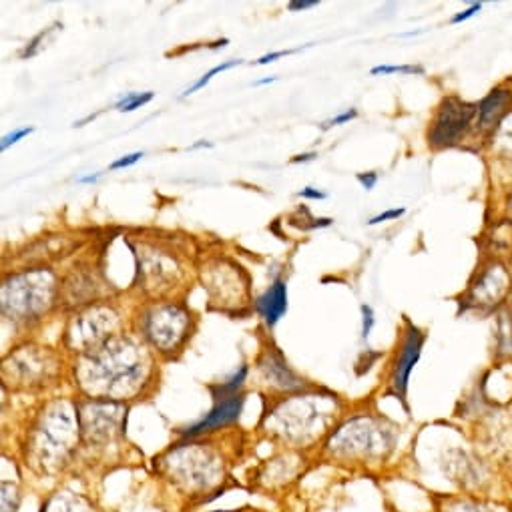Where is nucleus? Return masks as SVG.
Instances as JSON below:
<instances>
[{
	"label": "nucleus",
	"mask_w": 512,
	"mask_h": 512,
	"mask_svg": "<svg viewBox=\"0 0 512 512\" xmlns=\"http://www.w3.org/2000/svg\"><path fill=\"white\" fill-rule=\"evenodd\" d=\"M151 360L129 340H111L95 348L77 368L81 390L93 400L121 402L143 390Z\"/></svg>",
	"instance_id": "f257e3e1"
},
{
	"label": "nucleus",
	"mask_w": 512,
	"mask_h": 512,
	"mask_svg": "<svg viewBox=\"0 0 512 512\" xmlns=\"http://www.w3.org/2000/svg\"><path fill=\"white\" fill-rule=\"evenodd\" d=\"M79 440V410L69 402H53L31 430L27 464L39 474H57L71 460Z\"/></svg>",
	"instance_id": "f03ea898"
},
{
	"label": "nucleus",
	"mask_w": 512,
	"mask_h": 512,
	"mask_svg": "<svg viewBox=\"0 0 512 512\" xmlns=\"http://www.w3.org/2000/svg\"><path fill=\"white\" fill-rule=\"evenodd\" d=\"M334 416V396L330 394L290 396L266 416V428L294 446H306L328 430Z\"/></svg>",
	"instance_id": "7ed1b4c3"
},
{
	"label": "nucleus",
	"mask_w": 512,
	"mask_h": 512,
	"mask_svg": "<svg viewBox=\"0 0 512 512\" xmlns=\"http://www.w3.org/2000/svg\"><path fill=\"white\" fill-rule=\"evenodd\" d=\"M155 462H159V472L169 478L177 490L189 496L209 494L225 480L221 456L205 444H183L171 448Z\"/></svg>",
	"instance_id": "20e7f679"
},
{
	"label": "nucleus",
	"mask_w": 512,
	"mask_h": 512,
	"mask_svg": "<svg viewBox=\"0 0 512 512\" xmlns=\"http://www.w3.org/2000/svg\"><path fill=\"white\" fill-rule=\"evenodd\" d=\"M396 444L394 426L374 416H356L348 420L328 440L326 448L332 458L378 462L384 460Z\"/></svg>",
	"instance_id": "39448f33"
},
{
	"label": "nucleus",
	"mask_w": 512,
	"mask_h": 512,
	"mask_svg": "<svg viewBox=\"0 0 512 512\" xmlns=\"http://www.w3.org/2000/svg\"><path fill=\"white\" fill-rule=\"evenodd\" d=\"M55 292V282L47 272H33L25 276L13 278L5 284L3 292V308L11 316H21L23 320H31L33 316L47 310Z\"/></svg>",
	"instance_id": "423d86ee"
},
{
	"label": "nucleus",
	"mask_w": 512,
	"mask_h": 512,
	"mask_svg": "<svg viewBox=\"0 0 512 512\" xmlns=\"http://www.w3.org/2000/svg\"><path fill=\"white\" fill-rule=\"evenodd\" d=\"M79 410L81 438L91 446L115 442L125 432L127 410L119 402L93 400Z\"/></svg>",
	"instance_id": "0eeeda50"
},
{
	"label": "nucleus",
	"mask_w": 512,
	"mask_h": 512,
	"mask_svg": "<svg viewBox=\"0 0 512 512\" xmlns=\"http://www.w3.org/2000/svg\"><path fill=\"white\" fill-rule=\"evenodd\" d=\"M476 117H478V105L466 103L458 97L444 99L430 123L428 143L434 149L458 145L464 139V135L468 133V129Z\"/></svg>",
	"instance_id": "6e6552de"
},
{
	"label": "nucleus",
	"mask_w": 512,
	"mask_h": 512,
	"mask_svg": "<svg viewBox=\"0 0 512 512\" xmlns=\"http://www.w3.org/2000/svg\"><path fill=\"white\" fill-rule=\"evenodd\" d=\"M512 292V278L504 264L492 262L488 264L476 280L470 284L462 298L464 310H494L498 308Z\"/></svg>",
	"instance_id": "1a4fd4ad"
},
{
	"label": "nucleus",
	"mask_w": 512,
	"mask_h": 512,
	"mask_svg": "<svg viewBox=\"0 0 512 512\" xmlns=\"http://www.w3.org/2000/svg\"><path fill=\"white\" fill-rule=\"evenodd\" d=\"M189 318L177 306H159L145 318V336L161 352H171L185 342Z\"/></svg>",
	"instance_id": "9d476101"
},
{
	"label": "nucleus",
	"mask_w": 512,
	"mask_h": 512,
	"mask_svg": "<svg viewBox=\"0 0 512 512\" xmlns=\"http://www.w3.org/2000/svg\"><path fill=\"white\" fill-rule=\"evenodd\" d=\"M424 340H426L424 334H422L418 328H414L412 324H408V330H406L402 348H400V352H398V358H396V362H394V370H392V376H390L392 392H394L396 396H400L402 400H404V396H406L410 372H412V368L416 366V362L420 360Z\"/></svg>",
	"instance_id": "9b49d317"
},
{
	"label": "nucleus",
	"mask_w": 512,
	"mask_h": 512,
	"mask_svg": "<svg viewBox=\"0 0 512 512\" xmlns=\"http://www.w3.org/2000/svg\"><path fill=\"white\" fill-rule=\"evenodd\" d=\"M245 404V396L243 394H235V396H227V398H219L215 400V406L211 408V412L199 420L197 424L185 428L181 434L183 436H201L213 430H219L231 422H235L243 410Z\"/></svg>",
	"instance_id": "f8f14e48"
},
{
	"label": "nucleus",
	"mask_w": 512,
	"mask_h": 512,
	"mask_svg": "<svg viewBox=\"0 0 512 512\" xmlns=\"http://www.w3.org/2000/svg\"><path fill=\"white\" fill-rule=\"evenodd\" d=\"M512 109V91L510 89H494L478 103V127L482 131H496L502 121L510 115Z\"/></svg>",
	"instance_id": "ddd939ff"
},
{
	"label": "nucleus",
	"mask_w": 512,
	"mask_h": 512,
	"mask_svg": "<svg viewBox=\"0 0 512 512\" xmlns=\"http://www.w3.org/2000/svg\"><path fill=\"white\" fill-rule=\"evenodd\" d=\"M260 370L264 374V378L268 380V384L286 390V392H294V390H302L304 388V380L296 376V372L288 366V362L284 360V356L280 352H268L264 356V360L260 362Z\"/></svg>",
	"instance_id": "4468645a"
},
{
	"label": "nucleus",
	"mask_w": 512,
	"mask_h": 512,
	"mask_svg": "<svg viewBox=\"0 0 512 512\" xmlns=\"http://www.w3.org/2000/svg\"><path fill=\"white\" fill-rule=\"evenodd\" d=\"M255 310L266 320L268 326H276L286 310H288V286L286 282L278 280L274 286H270L268 292H264L258 300H255Z\"/></svg>",
	"instance_id": "2eb2a0df"
},
{
	"label": "nucleus",
	"mask_w": 512,
	"mask_h": 512,
	"mask_svg": "<svg viewBox=\"0 0 512 512\" xmlns=\"http://www.w3.org/2000/svg\"><path fill=\"white\" fill-rule=\"evenodd\" d=\"M300 460L294 458H276L272 462H268V466L260 472L258 482L264 488H282L286 484H290L292 480H296V476L300 474Z\"/></svg>",
	"instance_id": "dca6fc26"
},
{
	"label": "nucleus",
	"mask_w": 512,
	"mask_h": 512,
	"mask_svg": "<svg viewBox=\"0 0 512 512\" xmlns=\"http://www.w3.org/2000/svg\"><path fill=\"white\" fill-rule=\"evenodd\" d=\"M41 512H97L89 498L75 492H57L41 508Z\"/></svg>",
	"instance_id": "f3484780"
},
{
	"label": "nucleus",
	"mask_w": 512,
	"mask_h": 512,
	"mask_svg": "<svg viewBox=\"0 0 512 512\" xmlns=\"http://www.w3.org/2000/svg\"><path fill=\"white\" fill-rule=\"evenodd\" d=\"M442 512H502L494 508L492 504L468 496H458V498H446Z\"/></svg>",
	"instance_id": "a211bd4d"
},
{
	"label": "nucleus",
	"mask_w": 512,
	"mask_h": 512,
	"mask_svg": "<svg viewBox=\"0 0 512 512\" xmlns=\"http://www.w3.org/2000/svg\"><path fill=\"white\" fill-rule=\"evenodd\" d=\"M245 378H247V366H241L227 382H223V384H217V386H211V394H213V398L215 400H219V398H227V396H235V394H241L239 390H241V386H243V382H245Z\"/></svg>",
	"instance_id": "6ab92c4d"
},
{
	"label": "nucleus",
	"mask_w": 512,
	"mask_h": 512,
	"mask_svg": "<svg viewBox=\"0 0 512 512\" xmlns=\"http://www.w3.org/2000/svg\"><path fill=\"white\" fill-rule=\"evenodd\" d=\"M153 97H155L153 91H147V93H127V95H123L115 103V109L121 111V113H133V111L141 109L143 105H147L149 101H153Z\"/></svg>",
	"instance_id": "aec40b11"
},
{
	"label": "nucleus",
	"mask_w": 512,
	"mask_h": 512,
	"mask_svg": "<svg viewBox=\"0 0 512 512\" xmlns=\"http://www.w3.org/2000/svg\"><path fill=\"white\" fill-rule=\"evenodd\" d=\"M241 65V61H227V63H223V65H217V67H213L209 73H205L193 87H189L185 93H183V97H189V95H193L195 91H199V89H203L215 75H219V73H225V71H229V69H233V67H239Z\"/></svg>",
	"instance_id": "412c9836"
},
{
	"label": "nucleus",
	"mask_w": 512,
	"mask_h": 512,
	"mask_svg": "<svg viewBox=\"0 0 512 512\" xmlns=\"http://www.w3.org/2000/svg\"><path fill=\"white\" fill-rule=\"evenodd\" d=\"M21 504L19 488L11 482H3V512H17Z\"/></svg>",
	"instance_id": "4be33fe9"
},
{
	"label": "nucleus",
	"mask_w": 512,
	"mask_h": 512,
	"mask_svg": "<svg viewBox=\"0 0 512 512\" xmlns=\"http://www.w3.org/2000/svg\"><path fill=\"white\" fill-rule=\"evenodd\" d=\"M394 73H400V75H422L424 73V69L422 67H408V65H398V67H394V65H380V67H374L372 71H370V75H394Z\"/></svg>",
	"instance_id": "5701e85b"
},
{
	"label": "nucleus",
	"mask_w": 512,
	"mask_h": 512,
	"mask_svg": "<svg viewBox=\"0 0 512 512\" xmlns=\"http://www.w3.org/2000/svg\"><path fill=\"white\" fill-rule=\"evenodd\" d=\"M31 133H33V127H27V129H19V131H15V133H11V135L3 137V143H0V149L7 151L11 145L19 143L21 139H25V137H27V135H31Z\"/></svg>",
	"instance_id": "b1692460"
},
{
	"label": "nucleus",
	"mask_w": 512,
	"mask_h": 512,
	"mask_svg": "<svg viewBox=\"0 0 512 512\" xmlns=\"http://www.w3.org/2000/svg\"><path fill=\"white\" fill-rule=\"evenodd\" d=\"M374 312H372V308L370 306H362V336H364V340H368V336H370V332H372V328H374Z\"/></svg>",
	"instance_id": "393cba45"
},
{
	"label": "nucleus",
	"mask_w": 512,
	"mask_h": 512,
	"mask_svg": "<svg viewBox=\"0 0 512 512\" xmlns=\"http://www.w3.org/2000/svg\"><path fill=\"white\" fill-rule=\"evenodd\" d=\"M145 153L143 151H137V153H131V155H125V157H121V159H117L115 163H111V171H117V169H125V167H131V165H135L141 157H143Z\"/></svg>",
	"instance_id": "a878e982"
},
{
	"label": "nucleus",
	"mask_w": 512,
	"mask_h": 512,
	"mask_svg": "<svg viewBox=\"0 0 512 512\" xmlns=\"http://www.w3.org/2000/svg\"><path fill=\"white\" fill-rule=\"evenodd\" d=\"M404 213H406V209H404V207H400V209H390V211H384V213H380V215L372 217V219L368 221V225H378V223H382V221L398 219V217H402Z\"/></svg>",
	"instance_id": "bb28decb"
},
{
	"label": "nucleus",
	"mask_w": 512,
	"mask_h": 512,
	"mask_svg": "<svg viewBox=\"0 0 512 512\" xmlns=\"http://www.w3.org/2000/svg\"><path fill=\"white\" fill-rule=\"evenodd\" d=\"M356 117H358V111H356V109L346 111V113H342V115H338V117H334V119L326 121V123H324V131H326V129H330V127H336V125L350 123V121H352V119H356Z\"/></svg>",
	"instance_id": "cd10ccee"
},
{
	"label": "nucleus",
	"mask_w": 512,
	"mask_h": 512,
	"mask_svg": "<svg viewBox=\"0 0 512 512\" xmlns=\"http://www.w3.org/2000/svg\"><path fill=\"white\" fill-rule=\"evenodd\" d=\"M482 11V5L480 3H476V5H472L470 9H466V11H462V13H458V15H454L452 17V25H458V23H464V21H468V19H472L476 13H480Z\"/></svg>",
	"instance_id": "c85d7f7f"
},
{
	"label": "nucleus",
	"mask_w": 512,
	"mask_h": 512,
	"mask_svg": "<svg viewBox=\"0 0 512 512\" xmlns=\"http://www.w3.org/2000/svg\"><path fill=\"white\" fill-rule=\"evenodd\" d=\"M300 49H294V51H278V53H270V55H264L262 59H258L255 61V65H270V63H274V61H278V59H282V57H288V55H294V53H298Z\"/></svg>",
	"instance_id": "c756f323"
},
{
	"label": "nucleus",
	"mask_w": 512,
	"mask_h": 512,
	"mask_svg": "<svg viewBox=\"0 0 512 512\" xmlns=\"http://www.w3.org/2000/svg\"><path fill=\"white\" fill-rule=\"evenodd\" d=\"M356 179L362 183V187H364L366 191H370V189H374V185H376V181H378V173H374V171H370V173H358Z\"/></svg>",
	"instance_id": "7c9ffc66"
},
{
	"label": "nucleus",
	"mask_w": 512,
	"mask_h": 512,
	"mask_svg": "<svg viewBox=\"0 0 512 512\" xmlns=\"http://www.w3.org/2000/svg\"><path fill=\"white\" fill-rule=\"evenodd\" d=\"M312 7H318V0H294L290 3V11H306Z\"/></svg>",
	"instance_id": "2f4dec72"
},
{
	"label": "nucleus",
	"mask_w": 512,
	"mask_h": 512,
	"mask_svg": "<svg viewBox=\"0 0 512 512\" xmlns=\"http://www.w3.org/2000/svg\"><path fill=\"white\" fill-rule=\"evenodd\" d=\"M300 197H304V199H326L328 195L318 191V189H314V187H306V189L300 191Z\"/></svg>",
	"instance_id": "473e14b6"
},
{
	"label": "nucleus",
	"mask_w": 512,
	"mask_h": 512,
	"mask_svg": "<svg viewBox=\"0 0 512 512\" xmlns=\"http://www.w3.org/2000/svg\"><path fill=\"white\" fill-rule=\"evenodd\" d=\"M318 155L316 153H304V155H298V157H294L292 161L294 163H306V161H312V159H316Z\"/></svg>",
	"instance_id": "72a5a7b5"
},
{
	"label": "nucleus",
	"mask_w": 512,
	"mask_h": 512,
	"mask_svg": "<svg viewBox=\"0 0 512 512\" xmlns=\"http://www.w3.org/2000/svg\"><path fill=\"white\" fill-rule=\"evenodd\" d=\"M99 179V173H93V175H87V177H79L77 183H95Z\"/></svg>",
	"instance_id": "f704fd0d"
},
{
	"label": "nucleus",
	"mask_w": 512,
	"mask_h": 512,
	"mask_svg": "<svg viewBox=\"0 0 512 512\" xmlns=\"http://www.w3.org/2000/svg\"><path fill=\"white\" fill-rule=\"evenodd\" d=\"M276 81V77H266V79H262V81H255L253 83V87H262V85H270V83H274Z\"/></svg>",
	"instance_id": "c9c22d12"
},
{
	"label": "nucleus",
	"mask_w": 512,
	"mask_h": 512,
	"mask_svg": "<svg viewBox=\"0 0 512 512\" xmlns=\"http://www.w3.org/2000/svg\"><path fill=\"white\" fill-rule=\"evenodd\" d=\"M201 147H213L211 143H207V141H199V143H195V145H191L189 149L193 151V149H201Z\"/></svg>",
	"instance_id": "e433bc0d"
},
{
	"label": "nucleus",
	"mask_w": 512,
	"mask_h": 512,
	"mask_svg": "<svg viewBox=\"0 0 512 512\" xmlns=\"http://www.w3.org/2000/svg\"><path fill=\"white\" fill-rule=\"evenodd\" d=\"M510 207H512V197H510Z\"/></svg>",
	"instance_id": "4c0bfd02"
}]
</instances>
